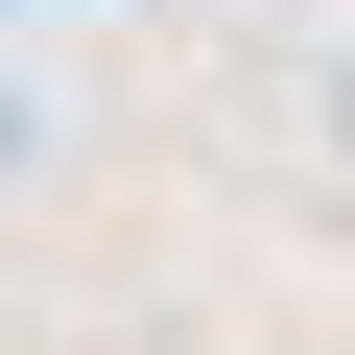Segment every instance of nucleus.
I'll list each match as a JSON object with an SVG mask.
<instances>
[{"mask_svg":"<svg viewBox=\"0 0 355 355\" xmlns=\"http://www.w3.org/2000/svg\"><path fill=\"white\" fill-rule=\"evenodd\" d=\"M24 166H48V95H24V71H0V190H24Z\"/></svg>","mask_w":355,"mask_h":355,"instance_id":"f257e3e1","label":"nucleus"},{"mask_svg":"<svg viewBox=\"0 0 355 355\" xmlns=\"http://www.w3.org/2000/svg\"><path fill=\"white\" fill-rule=\"evenodd\" d=\"M308 142H331V166H355V48H331V71H308Z\"/></svg>","mask_w":355,"mask_h":355,"instance_id":"f03ea898","label":"nucleus"}]
</instances>
